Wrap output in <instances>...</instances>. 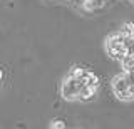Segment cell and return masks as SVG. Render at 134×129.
I'll return each mask as SVG.
<instances>
[{
    "label": "cell",
    "instance_id": "cell-1",
    "mask_svg": "<svg viewBox=\"0 0 134 129\" xmlns=\"http://www.w3.org/2000/svg\"><path fill=\"white\" fill-rule=\"evenodd\" d=\"M106 51L109 54V57L116 60H122L126 55H127V47H126V37L121 34V32H116V34H111L106 39Z\"/></svg>",
    "mask_w": 134,
    "mask_h": 129
},
{
    "label": "cell",
    "instance_id": "cell-2",
    "mask_svg": "<svg viewBox=\"0 0 134 129\" xmlns=\"http://www.w3.org/2000/svg\"><path fill=\"white\" fill-rule=\"evenodd\" d=\"M112 92L121 101H132L134 99V84L127 81L124 72L112 79Z\"/></svg>",
    "mask_w": 134,
    "mask_h": 129
},
{
    "label": "cell",
    "instance_id": "cell-3",
    "mask_svg": "<svg viewBox=\"0 0 134 129\" xmlns=\"http://www.w3.org/2000/svg\"><path fill=\"white\" fill-rule=\"evenodd\" d=\"M86 86V82L79 77H74V76H67L64 79L60 86V94L65 101H74V99H79V94H81L82 87Z\"/></svg>",
    "mask_w": 134,
    "mask_h": 129
},
{
    "label": "cell",
    "instance_id": "cell-4",
    "mask_svg": "<svg viewBox=\"0 0 134 129\" xmlns=\"http://www.w3.org/2000/svg\"><path fill=\"white\" fill-rule=\"evenodd\" d=\"M96 96H97V87L96 86H84L82 87V91H81V94H79V101H82V102H91V101H94L96 99Z\"/></svg>",
    "mask_w": 134,
    "mask_h": 129
},
{
    "label": "cell",
    "instance_id": "cell-5",
    "mask_svg": "<svg viewBox=\"0 0 134 129\" xmlns=\"http://www.w3.org/2000/svg\"><path fill=\"white\" fill-rule=\"evenodd\" d=\"M82 81L86 82L87 86H96V87L99 86V77L96 76L94 72H91V70H86V74L82 76Z\"/></svg>",
    "mask_w": 134,
    "mask_h": 129
},
{
    "label": "cell",
    "instance_id": "cell-6",
    "mask_svg": "<svg viewBox=\"0 0 134 129\" xmlns=\"http://www.w3.org/2000/svg\"><path fill=\"white\" fill-rule=\"evenodd\" d=\"M121 67H122V72H127V70L134 69V55L132 54H127V55L121 60Z\"/></svg>",
    "mask_w": 134,
    "mask_h": 129
},
{
    "label": "cell",
    "instance_id": "cell-7",
    "mask_svg": "<svg viewBox=\"0 0 134 129\" xmlns=\"http://www.w3.org/2000/svg\"><path fill=\"white\" fill-rule=\"evenodd\" d=\"M70 76H74V77H79V79H82V76L86 74V69H82L81 65H74L72 69H70Z\"/></svg>",
    "mask_w": 134,
    "mask_h": 129
},
{
    "label": "cell",
    "instance_id": "cell-8",
    "mask_svg": "<svg viewBox=\"0 0 134 129\" xmlns=\"http://www.w3.org/2000/svg\"><path fill=\"white\" fill-rule=\"evenodd\" d=\"M50 127H55V129H65V127H67V124L64 122V121H60V119H55V121H52V122H50Z\"/></svg>",
    "mask_w": 134,
    "mask_h": 129
},
{
    "label": "cell",
    "instance_id": "cell-9",
    "mask_svg": "<svg viewBox=\"0 0 134 129\" xmlns=\"http://www.w3.org/2000/svg\"><path fill=\"white\" fill-rule=\"evenodd\" d=\"M126 77H127V81L131 82V84H134V69L132 70H127V72H124Z\"/></svg>",
    "mask_w": 134,
    "mask_h": 129
},
{
    "label": "cell",
    "instance_id": "cell-10",
    "mask_svg": "<svg viewBox=\"0 0 134 129\" xmlns=\"http://www.w3.org/2000/svg\"><path fill=\"white\" fill-rule=\"evenodd\" d=\"M2 79H3V70L0 69V84H2Z\"/></svg>",
    "mask_w": 134,
    "mask_h": 129
},
{
    "label": "cell",
    "instance_id": "cell-11",
    "mask_svg": "<svg viewBox=\"0 0 134 129\" xmlns=\"http://www.w3.org/2000/svg\"><path fill=\"white\" fill-rule=\"evenodd\" d=\"M132 37H134V24H132Z\"/></svg>",
    "mask_w": 134,
    "mask_h": 129
}]
</instances>
